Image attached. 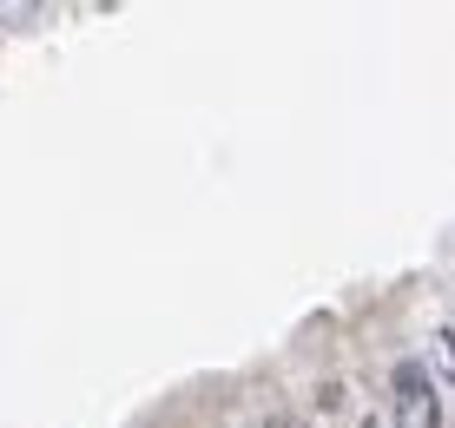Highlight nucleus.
Instances as JSON below:
<instances>
[{
	"instance_id": "1",
	"label": "nucleus",
	"mask_w": 455,
	"mask_h": 428,
	"mask_svg": "<svg viewBox=\"0 0 455 428\" xmlns=\"http://www.w3.org/2000/svg\"><path fill=\"white\" fill-rule=\"evenodd\" d=\"M435 383L422 369V356H403L396 362V428H435Z\"/></svg>"
}]
</instances>
